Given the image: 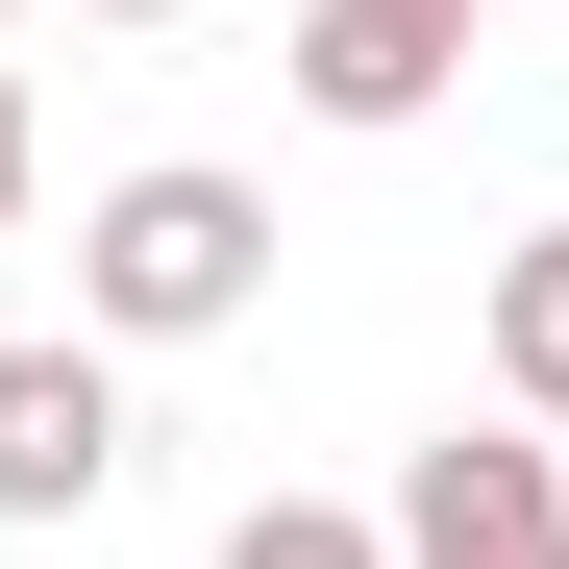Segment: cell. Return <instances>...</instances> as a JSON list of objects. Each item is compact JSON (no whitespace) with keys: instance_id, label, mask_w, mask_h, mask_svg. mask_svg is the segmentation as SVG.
Masks as SVG:
<instances>
[{"instance_id":"10","label":"cell","mask_w":569,"mask_h":569,"mask_svg":"<svg viewBox=\"0 0 569 569\" xmlns=\"http://www.w3.org/2000/svg\"><path fill=\"white\" fill-rule=\"evenodd\" d=\"M0 26H26V0H0Z\"/></svg>"},{"instance_id":"5","label":"cell","mask_w":569,"mask_h":569,"mask_svg":"<svg viewBox=\"0 0 569 569\" xmlns=\"http://www.w3.org/2000/svg\"><path fill=\"white\" fill-rule=\"evenodd\" d=\"M496 397H520V421H569V223H520V248H496Z\"/></svg>"},{"instance_id":"8","label":"cell","mask_w":569,"mask_h":569,"mask_svg":"<svg viewBox=\"0 0 569 569\" xmlns=\"http://www.w3.org/2000/svg\"><path fill=\"white\" fill-rule=\"evenodd\" d=\"M74 26H199V0H74Z\"/></svg>"},{"instance_id":"7","label":"cell","mask_w":569,"mask_h":569,"mask_svg":"<svg viewBox=\"0 0 569 569\" xmlns=\"http://www.w3.org/2000/svg\"><path fill=\"white\" fill-rule=\"evenodd\" d=\"M0 248H26V50H0Z\"/></svg>"},{"instance_id":"2","label":"cell","mask_w":569,"mask_h":569,"mask_svg":"<svg viewBox=\"0 0 569 569\" xmlns=\"http://www.w3.org/2000/svg\"><path fill=\"white\" fill-rule=\"evenodd\" d=\"M124 496V371H100V322L74 347H0V520H100Z\"/></svg>"},{"instance_id":"3","label":"cell","mask_w":569,"mask_h":569,"mask_svg":"<svg viewBox=\"0 0 569 569\" xmlns=\"http://www.w3.org/2000/svg\"><path fill=\"white\" fill-rule=\"evenodd\" d=\"M496 545H569V470H545V421H446L397 470V569H496Z\"/></svg>"},{"instance_id":"6","label":"cell","mask_w":569,"mask_h":569,"mask_svg":"<svg viewBox=\"0 0 569 569\" xmlns=\"http://www.w3.org/2000/svg\"><path fill=\"white\" fill-rule=\"evenodd\" d=\"M223 569H397V520H347V496H248Z\"/></svg>"},{"instance_id":"9","label":"cell","mask_w":569,"mask_h":569,"mask_svg":"<svg viewBox=\"0 0 569 569\" xmlns=\"http://www.w3.org/2000/svg\"><path fill=\"white\" fill-rule=\"evenodd\" d=\"M496 569H569V545H496Z\"/></svg>"},{"instance_id":"4","label":"cell","mask_w":569,"mask_h":569,"mask_svg":"<svg viewBox=\"0 0 569 569\" xmlns=\"http://www.w3.org/2000/svg\"><path fill=\"white\" fill-rule=\"evenodd\" d=\"M470 26H496V0H298V100L322 124H421L470 74Z\"/></svg>"},{"instance_id":"1","label":"cell","mask_w":569,"mask_h":569,"mask_svg":"<svg viewBox=\"0 0 569 569\" xmlns=\"http://www.w3.org/2000/svg\"><path fill=\"white\" fill-rule=\"evenodd\" d=\"M248 298H272V199H248V173H199V149L100 173V223H74V322H100V347H199Z\"/></svg>"}]
</instances>
